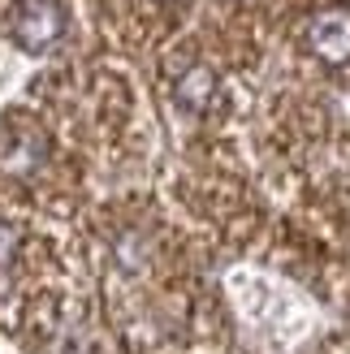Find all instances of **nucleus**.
I'll use <instances>...</instances> for the list:
<instances>
[{
  "instance_id": "nucleus-3",
  "label": "nucleus",
  "mask_w": 350,
  "mask_h": 354,
  "mask_svg": "<svg viewBox=\"0 0 350 354\" xmlns=\"http://www.w3.org/2000/svg\"><path fill=\"white\" fill-rule=\"evenodd\" d=\"M69 13L61 0H22L13 9V39L26 52H48L65 35Z\"/></svg>"
},
{
  "instance_id": "nucleus-1",
  "label": "nucleus",
  "mask_w": 350,
  "mask_h": 354,
  "mask_svg": "<svg viewBox=\"0 0 350 354\" xmlns=\"http://www.w3.org/2000/svg\"><path fill=\"white\" fill-rule=\"evenodd\" d=\"M169 104L182 117H190V121H203V117L221 113L225 104H230V100H225L221 69L208 65V61H182L169 74Z\"/></svg>"
},
{
  "instance_id": "nucleus-2",
  "label": "nucleus",
  "mask_w": 350,
  "mask_h": 354,
  "mask_svg": "<svg viewBox=\"0 0 350 354\" xmlns=\"http://www.w3.org/2000/svg\"><path fill=\"white\" fill-rule=\"evenodd\" d=\"M303 52L316 57L320 65H350V9L346 5H329L316 9L303 22Z\"/></svg>"
},
{
  "instance_id": "nucleus-4",
  "label": "nucleus",
  "mask_w": 350,
  "mask_h": 354,
  "mask_svg": "<svg viewBox=\"0 0 350 354\" xmlns=\"http://www.w3.org/2000/svg\"><path fill=\"white\" fill-rule=\"evenodd\" d=\"M320 354H350V337H333V342H329Z\"/></svg>"
}]
</instances>
